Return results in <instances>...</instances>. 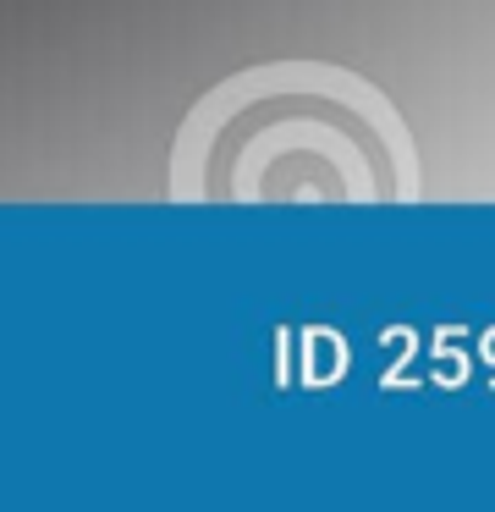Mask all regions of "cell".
<instances>
[{
	"instance_id": "obj_1",
	"label": "cell",
	"mask_w": 495,
	"mask_h": 512,
	"mask_svg": "<svg viewBox=\"0 0 495 512\" xmlns=\"http://www.w3.org/2000/svg\"><path fill=\"white\" fill-rule=\"evenodd\" d=\"M182 204H413L418 155L374 83L325 61H270L193 105L171 149Z\"/></svg>"
}]
</instances>
